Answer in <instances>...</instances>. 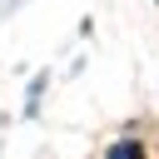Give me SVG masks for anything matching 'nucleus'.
Segmentation results:
<instances>
[{
    "mask_svg": "<svg viewBox=\"0 0 159 159\" xmlns=\"http://www.w3.org/2000/svg\"><path fill=\"white\" fill-rule=\"evenodd\" d=\"M109 159H144V154H139V144H134V139H129V144H119V149H114V154H109Z\"/></svg>",
    "mask_w": 159,
    "mask_h": 159,
    "instance_id": "obj_1",
    "label": "nucleus"
}]
</instances>
